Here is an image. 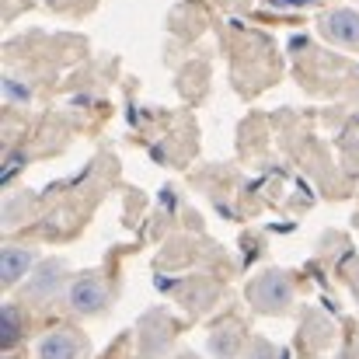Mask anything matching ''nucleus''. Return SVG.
Returning a JSON list of instances; mask_svg holds the SVG:
<instances>
[{
    "instance_id": "11",
    "label": "nucleus",
    "mask_w": 359,
    "mask_h": 359,
    "mask_svg": "<svg viewBox=\"0 0 359 359\" xmlns=\"http://www.w3.org/2000/svg\"><path fill=\"white\" fill-rule=\"evenodd\" d=\"M182 359H196V356H182Z\"/></svg>"
},
{
    "instance_id": "3",
    "label": "nucleus",
    "mask_w": 359,
    "mask_h": 359,
    "mask_svg": "<svg viewBox=\"0 0 359 359\" xmlns=\"http://www.w3.org/2000/svg\"><path fill=\"white\" fill-rule=\"evenodd\" d=\"M321 32H325L332 42H339V46H359V11L339 7V11L325 14Z\"/></svg>"
},
{
    "instance_id": "8",
    "label": "nucleus",
    "mask_w": 359,
    "mask_h": 359,
    "mask_svg": "<svg viewBox=\"0 0 359 359\" xmlns=\"http://www.w3.org/2000/svg\"><path fill=\"white\" fill-rule=\"evenodd\" d=\"M18 339H21V318H18L14 307H4L0 311V342H4V349H11Z\"/></svg>"
},
{
    "instance_id": "10",
    "label": "nucleus",
    "mask_w": 359,
    "mask_h": 359,
    "mask_svg": "<svg viewBox=\"0 0 359 359\" xmlns=\"http://www.w3.org/2000/svg\"><path fill=\"white\" fill-rule=\"evenodd\" d=\"M4 98L7 102H32V88L14 81V77H4Z\"/></svg>"
},
{
    "instance_id": "9",
    "label": "nucleus",
    "mask_w": 359,
    "mask_h": 359,
    "mask_svg": "<svg viewBox=\"0 0 359 359\" xmlns=\"http://www.w3.org/2000/svg\"><path fill=\"white\" fill-rule=\"evenodd\" d=\"M210 346H213V353H217V356L220 359H234V353H238V328H220V332H217V335H213V342H210Z\"/></svg>"
},
{
    "instance_id": "2",
    "label": "nucleus",
    "mask_w": 359,
    "mask_h": 359,
    "mask_svg": "<svg viewBox=\"0 0 359 359\" xmlns=\"http://www.w3.org/2000/svg\"><path fill=\"white\" fill-rule=\"evenodd\" d=\"M105 300H109V290H105V283H102L98 276H81V279L70 286V307L81 311V314L102 311Z\"/></svg>"
},
{
    "instance_id": "7",
    "label": "nucleus",
    "mask_w": 359,
    "mask_h": 359,
    "mask_svg": "<svg viewBox=\"0 0 359 359\" xmlns=\"http://www.w3.org/2000/svg\"><path fill=\"white\" fill-rule=\"evenodd\" d=\"M157 325H161L157 314L143 321V349H147V356H161V353H164V342H168V335H171V332H157Z\"/></svg>"
},
{
    "instance_id": "6",
    "label": "nucleus",
    "mask_w": 359,
    "mask_h": 359,
    "mask_svg": "<svg viewBox=\"0 0 359 359\" xmlns=\"http://www.w3.org/2000/svg\"><path fill=\"white\" fill-rule=\"evenodd\" d=\"M32 262H35V255L28 248H4V255H0V276H4V283L14 286L32 269Z\"/></svg>"
},
{
    "instance_id": "5",
    "label": "nucleus",
    "mask_w": 359,
    "mask_h": 359,
    "mask_svg": "<svg viewBox=\"0 0 359 359\" xmlns=\"http://www.w3.org/2000/svg\"><path fill=\"white\" fill-rule=\"evenodd\" d=\"M81 356V339L67 328L60 332H49L42 342H39V359H77Z\"/></svg>"
},
{
    "instance_id": "4",
    "label": "nucleus",
    "mask_w": 359,
    "mask_h": 359,
    "mask_svg": "<svg viewBox=\"0 0 359 359\" xmlns=\"http://www.w3.org/2000/svg\"><path fill=\"white\" fill-rule=\"evenodd\" d=\"M60 283H63V262H42L35 269L32 283L25 286V297L28 300H46V297H53L60 290Z\"/></svg>"
},
{
    "instance_id": "1",
    "label": "nucleus",
    "mask_w": 359,
    "mask_h": 359,
    "mask_svg": "<svg viewBox=\"0 0 359 359\" xmlns=\"http://www.w3.org/2000/svg\"><path fill=\"white\" fill-rule=\"evenodd\" d=\"M248 300H251L258 311H265V314H279V311L290 307L293 286H290V279H286L283 272H262V276L248 286Z\"/></svg>"
}]
</instances>
